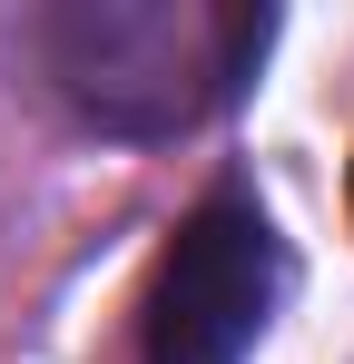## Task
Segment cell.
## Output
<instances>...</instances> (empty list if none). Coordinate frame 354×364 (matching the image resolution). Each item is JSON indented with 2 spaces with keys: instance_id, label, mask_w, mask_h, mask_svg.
<instances>
[{
  "instance_id": "cell-1",
  "label": "cell",
  "mask_w": 354,
  "mask_h": 364,
  "mask_svg": "<svg viewBox=\"0 0 354 364\" xmlns=\"http://www.w3.org/2000/svg\"><path fill=\"white\" fill-rule=\"evenodd\" d=\"M50 99L99 138H187L256 79L276 20L246 0H50L20 20Z\"/></svg>"
},
{
  "instance_id": "cell-2",
  "label": "cell",
  "mask_w": 354,
  "mask_h": 364,
  "mask_svg": "<svg viewBox=\"0 0 354 364\" xmlns=\"http://www.w3.org/2000/svg\"><path fill=\"white\" fill-rule=\"evenodd\" d=\"M286 286H295V256L276 237V217L246 187H217L158 256L138 345H148V364H246L266 345Z\"/></svg>"
}]
</instances>
